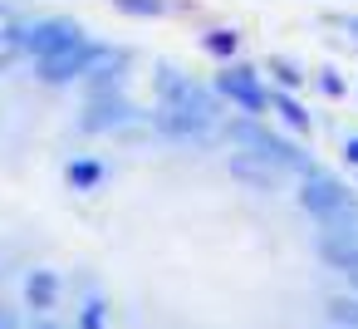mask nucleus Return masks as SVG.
<instances>
[{
    "mask_svg": "<svg viewBox=\"0 0 358 329\" xmlns=\"http://www.w3.org/2000/svg\"><path fill=\"white\" fill-rule=\"evenodd\" d=\"M343 153H348V162H358V138H348V148H343Z\"/></svg>",
    "mask_w": 358,
    "mask_h": 329,
    "instance_id": "nucleus-1",
    "label": "nucleus"
},
{
    "mask_svg": "<svg viewBox=\"0 0 358 329\" xmlns=\"http://www.w3.org/2000/svg\"><path fill=\"white\" fill-rule=\"evenodd\" d=\"M343 25H348V30H358V20H343Z\"/></svg>",
    "mask_w": 358,
    "mask_h": 329,
    "instance_id": "nucleus-2",
    "label": "nucleus"
},
{
    "mask_svg": "<svg viewBox=\"0 0 358 329\" xmlns=\"http://www.w3.org/2000/svg\"><path fill=\"white\" fill-rule=\"evenodd\" d=\"M329 329H343V324H329Z\"/></svg>",
    "mask_w": 358,
    "mask_h": 329,
    "instance_id": "nucleus-3",
    "label": "nucleus"
}]
</instances>
